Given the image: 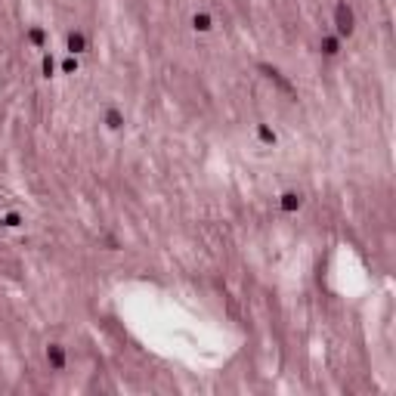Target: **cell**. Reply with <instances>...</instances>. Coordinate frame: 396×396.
I'll list each match as a JSON object with an SVG mask.
<instances>
[{
    "instance_id": "1",
    "label": "cell",
    "mask_w": 396,
    "mask_h": 396,
    "mask_svg": "<svg viewBox=\"0 0 396 396\" xmlns=\"http://www.w3.org/2000/svg\"><path fill=\"white\" fill-rule=\"evenodd\" d=\"M334 22H338V34H353V13L347 3H338L334 10Z\"/></svg>"
},
{
    "instance_id": "2",
    "label": "cell",
    "mask_w": 396,
    "mask_h": 396,
    "mask_svg": "<svg viewBox=\"0 0 396 396\" xmlns=\"http://www.w3.org/2000/svg\"><path fill=\"white\" fill-rule=\"evenodd\" d=\"M47 359H50V365H53V368H62V365H65V353H62V347H59V344H50Z\"/></svg>"
},
{
    "instance_id": "3",
    "label": "cell",
    "mask_w": 396,
    "mask_h": 396,
    "mask_svg": "<svg viewBox=\"0 0 396 396\" xmlns=\"http://www.w3.org/2000/svg\"><path fill=\"white\" fill-rule=\"evenodd\" d=\"M300 207V195L297 192H285L282 195V210H297Z\"/></svg>"
},
{
    "instance_id": "4",
    "label": "cell",
    "mask_w": 396,
    "mask_h": 396,
    "mask_svg": "<svg viewBox=\"0 0 396 396\" xmlns=\"http://www.w3.org/2000/svg\"><path fill=\"white\" fill-rule=\"evenodd\" d=\"M105 124H108V127H112V130H118V127H121V124H124L121 112H118V108H108V112H105Z\"/></svg>"
},
{
    "instance_id": "5",
    "label": "cell",
    "mask_w": 396,
    "mask_h": 396,
    "mask_svg": "<svg viewBox=\"0 0 396 396\" xmlns=\"http://www.w3.org/2000/svg\"><path fill=\"white\" fill-rule=\"evenodd\" d=\"M84 47H87L84 34H69V50H71V53H84Z\"/></svg>"
},
{
    "instance_id": "6",
    "label": "cell",
    "mask_w": 396,
    "mask_h": 396,
    "mask_svg": "<svg viewBox=\"0 0 396 396\" xmlns=\"http://www.w3.org/2000/svg\"><path fill=\"white\" fill-rule=\"evenodd\" d=\"M322 50H325V56H334V53H338V37H325L322 40Z\"/></svg>"
},
{
    "instance_id": "7",
    "label": "cell",
    "mask_w": 396,
    "mask_h": 396,
    "mask_svg": "<svg viewBox=\"0 0 396 396\" xmlns=\"http://www.w3.org/2000/svg\"><path fill=\"white\" fill-rule=\"evenodd\" d=\"M192 25H195L198 31H207V28H210V19H207L205 13H201V16H195V19H192Z\"/></svg>"
},
{
    "instance_id": "8",
    "label": "cell",
    "mask_w": 396,
    "mask_h": 396,
    "mask_svg": "<svg viewBox=\"0 0 396 396\" xmlns=\"http://www.w3.org/2000/svg\"><path fill=\"white\" fill-rule=\"evenodd\" d=\"M260 139H263V142H275V133L269 130V127H260Z\"/></svg>"
},
{
    "instance_id": "9",
    "label": "cell",
    "mask_w": 396,
    "mask_h": 396,
    "mask_svg": "<svg viewBox=\"0 0 396 396\" xmlns=\"http://www.w3.org/2000/svg\"><path fill=\"white\" fill-rule=\"evenodd\" d=\"M31 40H34V44H44V31L34 28V31H31Z\"/></svg>"
},
{
    "instance_id": "10",
    "label": "cell",
    "mask_w": 396,
    "mask_h": 396,
    "mask_svg": "<svg viewBox=\"0 0 396 396\" xmlns=\"http://www.w3.org/2000/svg\"><path fill=\"white\" fill-rule=\"evenodd\" d=\"M44 71H47V78H50V74H53V59H50V56L44 59Z\"/></svg>"
},
{
    "instance_id": "11",
    "label": "cell",
    "mask_w": 396,
    "mask_h": 396,
    "mask_svg": "<svg viewBox=\"0 0 396 396\" xmlns=\"http://www.w3.org/2000/svg\"><path fill=\"white\" fill-rule=\"evenodd\" d=\"M62 69H65V71H74V69H78V62H74V59H65Z\"/></svg>"
}]
</instances>
